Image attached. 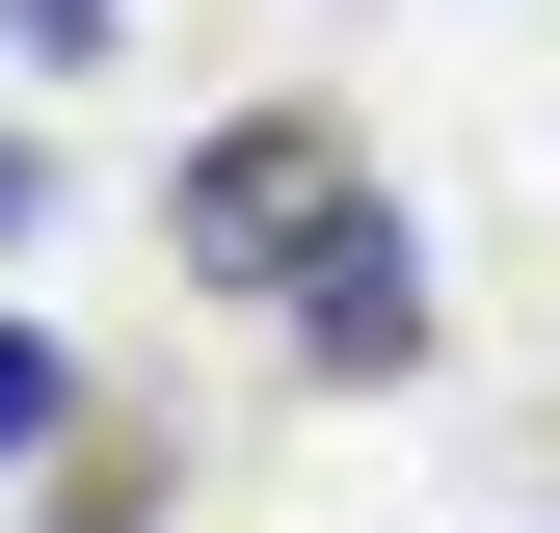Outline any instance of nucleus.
<instances>
[{
	"instance_id": "obj_1",
	"label": "nucleus",
	"mask_w": 560,
	"mask_h": 533,
	"mask_svg": "<svg viewBox=\"0 0 560 533\" xmlns=\"http://www.w3.org/2000/svg\"><path fill=\"white\" fill-rule=\"evenodd\" d=\"M400 187L347 161V107H241V133H187V187H161V240L187 266H241V294H294V266H347Z\"/></svg>"
},
{
	"instance_id": "obj_2",
	"label": "nucleus",
	"mask_w": 560,
	"mask_h": 533,
	"mask_svg": "<svg viewBox=\"0 0 560 533\" xmlns=\"http://www.w3.org/2000/svg\"><path fill=\"white\" fill-rule=\"evenodd\" d=\"M294 347H320V374H400V347H428V240L374 214L347 266H294Z\"/></svg>"
},
{
	"instance_id": "obj_3",
	"label": "nucleus",
	"mask_w": 560,
	"mask_h": 533,
	"mask_svg": "<svg viewBox=\"0 0 560 533\" xmlns=\"http://www.w3.org/2000/svg\"><path fill=\"white\" fill-rule=\"evenodd\" d=\"M54 427H81V374H54L27 320H0V453H54Z\"/></svg>"
},
{
	"instance_id": "obj_4",
	"label": "nucleus",
	"mask_w": 560,
	"mask_h": 533,
	"mask_svg": "<svg viewBox=\"0 0 560 533\" xmlns=\"http://www.w3.org/2000/svg\"><path fill=\"white\" fill-rule=\"evenodd\" d=\"M27 214H54V187H27V133H0V240H27Z\"/></svg>"
}]
</instances>
